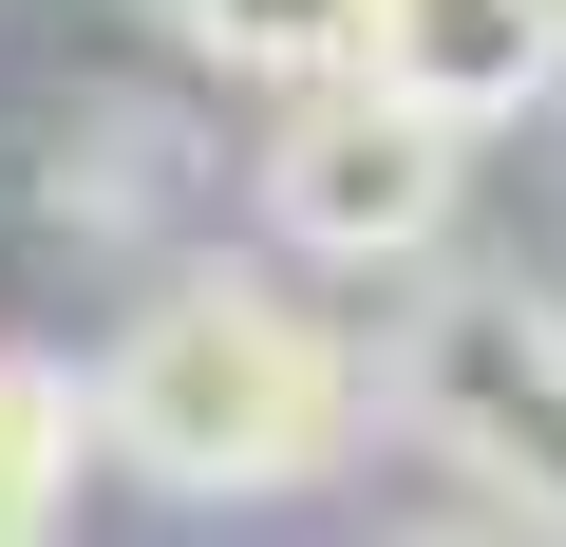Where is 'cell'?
<instances>
[{
  "label": "cell",
  "instance_id": "277c9868",
  "mask_svg": "<svg viewBox=\"0 0 566 547\" xmlns=\"http://www.w3.org/2000/svg\"><path fill=\"white\" fill-rule=\"evenodd\" d=\"M397 114L434 133H510L566 95V0H378V57H359Z\"/></svg>",
  "mask_w": 566,
  "mask_h": 547
},
{
  "label": "cell",
  "instance_id": "6da1fadb",
  "mask_svg": "<svg viewBox=\"0 0 566 547\" xmlns=\"http://www.w3.org/2000/svg\"><path fill=\"white\" fill-rule=\"evenodd\" d=\"M378 434V378L322 303L245 284V264H189L151 284L95 359V453L189 491V509H264V491H322L340 453Z\"/></svg>",
  "mask_w": 566,
  "mask_h": 547
},
{
  "label": "cell",
  "instance_id": "7a4b0ae2",
  "mask_svg": "<svg viewBox=\"0 0 566 547\" xmlns=\"http://www.w3.org/2000/svg\"><path fill=\"white\" fill-rule=\"evenodd\" d=\"M397 415L528 528V547H566V303H528V284H491V264H434V284L397 303Z\"/></svg>",
  "mask_w": 566,
  "mask_h": 547
},
{
  "label": "cell",
  "instance_id": "8992f818",
  "mask_svg": "<svg viewBox=\"0 0 566 547\" xmlns=\"http://www.w3.org/2000/svg\"><path fill=\"white\" fill-rule=\"evenodd\" d=\"M76 453H95V378L76 359H0V547H57Z\"/></svg>",
  "mask_w": 566,
  "mask_h": 547
},
{
  "label": "cell",
  "instance_id": "5b68a950",
  "mask_svg": "<svg viewBox=\"0 0 566 547\" xmlns=\"http://www.w3.org/2000/svg\"><path fill=\"white\" fill-rule=\"evenodd\" d=\"M151 20L208 57V76H283V95H340L378 57V0H151Z\"/></svg>",
  "mask_w": 566,
  "mask_h": 547
},
{
  "label": "cell",
  "instance_id": "52a82bcc",
  "mask_svg": "<svg viewBox=\"0 0 566 547\" xmlns=\"http://www.w3.org/2000/svg\"><path fill=\"white\" fill-rule=\"evenodd\" d=\"M170 170H189V133H170L151 95H76V114H57V151H39V189H57L76 227H114V208H151Z\"/></svg>",
  "mask_w": 566,
  "mask_h": 547
},
{
  "label": "cell",
  "instance_id": "3957f363",
  "mask_svg": "<svg viewBox=\"0 0 566 547\" xmlns=\"http://www.w3.org/2000/svg\"><path fill=\"white\" fill-rule=\"evenodd\" d=\"M264 227L303 245V264H397V284H434V245H453V189H472V133H434V114H397L378 76H340V95H303V114H264Z\"/></svg>",
  "mask_w": 566,
  "mask_h": 547
}]
</instances>
